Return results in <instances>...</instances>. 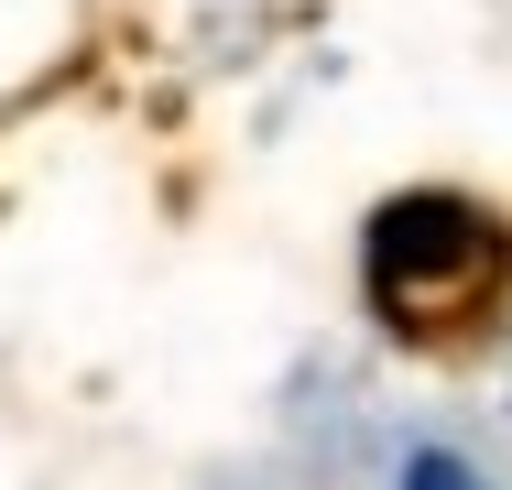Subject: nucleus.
Listing matches in <instances>:
<instances>
[{"instance_id":"nucleus-1","label":"nucleus","mask_w":512,"mask_h":490,"mask_svg":"<svg viewBox=\"0 0 512 490\" xmlns=\"http://www.w3.org/2000/svg\"><path fill=\"white\" fill-rule=\"evenodd\" d=\"M404 490H480V469L447 458V447H414V458H404Z\"/></svg>"}]
</instances>
